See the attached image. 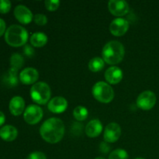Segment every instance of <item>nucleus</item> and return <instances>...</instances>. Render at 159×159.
Returning a JSON list of instances; mask_svg holds the SVG:
<instances>
[{
    "label": "nucleus",
    "instance_id": "39448f33",
    "mask_svg": "<svg viewBox=\"0 0 159 159\" xmlns=\"http://www.w3.org/2000/svg\"><path fill=\"white\" fill-rule=\"evenodd\" d=\"M92 93L95 99L102 103L110 102L114 98V91L113 88L104 82H96L93 85Z\"/></svg>",
    "mask_w": 159,
    "mask_h": 159
},
{
    "label": "nucleus",
    "instance_id": "1a4fd4ad",
    "mask_svg": "<svg viewBox=\"0 0 159 159\" xmlns=\"http://www.w3.org/2000/svg\"><path fill=\"white\" fill-rule=\"evenodd\" d=\"M108 8L111 14L116 16H122L129 12L128 3L122 0H110L108 3Z\"/></svg>",
    "mask_w": 159,
    "mask_h": 159
},
{
    "label": "nucleus",
    "instance_id": "c756f323",
    "mask_svg": "<svg viewBox=\"0 0 159 159\" xmlns=\"http://www.w3.org/2000/svg\"><path fill=\"white\" fill-rule=\"evenodd\" d=\"M5 120H6V116H5V114L2 111H0V126L2 125L5 123Z\"/></svg>",
    "mask_w": 159,
    "mask_h": 159
},
{
    "label": "nucleus",
    "instance_id": "dca6fc26",
    "mask_svg": "<svg viewBox=\"0 0 159 159\" xmlns=\"http://www.w3.org/2000/svg\"><path fill=\"white\" fill-rule=\"evenodd\" d=\"M102 130V123L99 120H93L87 124L85 127V134L89 138H96Z\"/></svg>",
    "mask_w": 159,
    "mask_h": 159
},
{
    "label": "nucleus",
    "instance_id": "0eeeda50",
    "mask_svg": "<svg viewBox=\"0 0 159 159\" xmlns=\"http://www.w3.org/2000/svg\"><path fill=\"white\" fill-rule=\"evenodd\" d=\"M43 110L39 106L30 105L26 108L23 114L24 120L30 125H34L41 120L43 117Z\"/></svg>",
    "mask_w": 159,
    "mask_h": 159
},
{
    "label": "nucleus",
    "instance_id": "a878e982",
    "mask_svg": "<svg viewBox=\"0 0 159 159\" xmlns=\"http://www.w3.org/2000/svg\"><path fill=\"white\" fill-rule=\"evenodd\" d=\"M27 159H47V157L43 152H35L30 154Z\"/></svg>",
    "mask_w": 159,
    "mask_h": 159
},
{
    "label": "nucleus",
    "instance_id": "2eb2a0df",
    "mask_svg": "<svg viewBox=\"0 0 159 159\" xmlns=\"http://www.w3.org/2000/svg\"><path fill=\"white\" fill-rule=\"evenodd\" d=\"M9 110L14 116H19L23 112L25 108V101L21 96H14L9 102Z\"/></svg>",
    "mask_w": 159,
    "mask_h": 159
},
{
    "label": "nucleus",
    "instance_id": "7c9ffc66",
    "mask_svg": "<svg viewBox=\"0 0 159 159\" xmlns=\"http://www.w3.org/2000/svg\"><path fill=\"white\" fill-rule=\"evenodd\" d=\"M95 159H106V158H102V157H98V158H96Z\"/></svg>",
    "mask_w": 159,
    "mask_h": 159
},
{
    "label": "nucleus",
    "instance_id": "20e7f679",
    "mask_svg": "<svg viewBox=\"0 0 159 159\" xmlns=\"http://www.w3.org/2000/svg\"><path fill=\"white\" fill-rule=\"evenodd\" d=\"M51 95V88L45 82H37L30 89V96L33 101L39 105L46 104L49 101Z\"/></svg>",
    "mask_w": 159,
    "mask_h": 159
},
{
    "label": "nucleus",
    "instance_id": "393cba45",
    "mask_svg": "<svg viewBox=\"0 0 159 159\" xmlns=\"http://www.w3.org/2000/svg\"><path fill=\"white\" fill-rule=\"evenodd\" d=\"M11 2L9 0H0V12L6 13L10 10Z\"/></svg>",
    "mask_w": 159,
    "mask_h": 159
},
{
    "label": "nucleus",
    "instance_id": "ddd939ff",
    "mask_svg": "<svg viewBox=\"0 0 159 159\" xmlns=\"http://www.w3.org/2000/svg\"><path fill=\"white\" fill-rule=\"evenodd\" d=\"M39 73L34 68H26L20 72V80L26 85L34 84L38 80Z\"/></svg>",
    "mask_w": 159,
    "mask_h": 159
},
{
    "label": "nucleus",
    "instance_id": "9b49d317",
    "mask_svg": "<svg viewBox=\"0 0 159 159\" xmlns=\"http://www.w3.org/2000/svg\"><path fill=\"white\" fill-rule=\"evenodd\" d=\"M14 16L20 23L23 24H28L34 19L32 12L26 6L18 5L14 9Z\"/></svg>",
    "mask_w": 159,
    "mask_h": 159
},
{
    "label": "nucleus",
    "instance_id": "f03ea898",
    "mask_svg": "<svg viewBox=\"0 0 159 159\" xmlns=\"http://www.w3.org/2000/svg\"><path fill=\"white\" fill-rule=\"evenodd\" d=\"M125 54L124 47L120 42L111 40L108 42L102 51V59L109 65H116L122 61Z\"/></svg>",
    "mask_w": 159,
    "mask_h": 159
},
{
    "label": "nucleus",
    "instance_id": "b1692460",
    "mask_svg": "<svg viewBox=\"0 0 159 159\" xmlns=\"http://www.w3.org/2000/svg\"><path fill=\"white\" fill-rule=\"evenodd\" d=\"M34 20L36 24L39 25V26H44L48 23V18L43 14H36L34 16Z\"/></svg>",
    "mask_w": 159,
    "mask_h": 159
},
{
    "label": "nucleus",
    "instance_id": "423d86ee",
    "mask_svg": "<svg viewBox=\"0 0 159 159\" xmlns=\"http://www.w3.org/2000/svg\"><path fill=\"white\" fill-rule=\"evenodd\" d=\"M156 95L150 90H147L138 96L137 99V106L143 110H149L155 107L156 103Z\"/></svg>",
    "mask_w": 159,
    "mask_h": 159
},
{
    "label": "nucleus",
    "instance_id": "9d476101",
    "mask_svg": "<svg viewBox=\"0 0 159 159\" xmlns=\"http://www.w3.org/2000/svg\"><path fill=\"white\" fill-rule=\"evenodd\" d=\"M121 135V128L116 123L107 124L104 130L103 138L108 143H113L118 141Z\"/></svg>",
    "mask_w": 159,
    "mask_h": 159
},
{
    "label": "nucleus",
    "instance_id": "f3484780",
    "mask_svg": "<svg viewBox=\"0 0 159 159\" xmlns=\"http://www.w3.org/2000/svg\"><path fill=\"white\" fill-rule=\"evenodd\" d=\"M18 130L12 125L3 126L0 129V138L6 141H12L16 138Z\"/></svg>",
    "mask_w": 159,
    "mask_h": 159
},
{
    "label": "nucleus",
    "instance_id": "6ab92c4d",
    "mask_svg": "<svg viewBox=\"0 0 159 159\" xmlns=\"http://www.w3.org/2000/svg\"><path fill=\"white\" fill-rule=\"evenodd\" d=\"M104 65H105V61L103 59L99 57H93L89 62V68L90 71L93 72L101 71L104 68Z\"/></svg>",
    "mask_w": 159,
    "mask_h": 159
},
{
    "label": "nucleus",
    "instance_id": "f257e3e1",
    "mask_svg": "<svg viewBox=\"0 0 159 159\" xmlns=\"http://www.w3.org/2000/svg\"><path fill=\"white\" fill-rule=\"evenodd\" d=\"M40 134L48 143H58L61 141L65 134V125L63 121L55 117L47 120L40 127Z\"/></svg>",
    "mask_w": 159,
    "mask_h": 159
},
{
    "label": "nucleus",
    "instance_id": "4be33fe9",
    "mask_svg": "<svg viewBox=\"0 0 159 159\" xmlns=\"http://www.w3.org/2000/svg\"><path fill=\"white\" fill-rule=\"evenodd\" d=\"M109 159H128V154L124 149L118 148L110 153Z\"/></svg>",
    "mask_w": 159,
    "mask_h": 159
},
{
    "label": "nucleus",
    "instance_id": "cd10ccee",
    "mask_svg": "<svg viewBox=\"0 0 159 159\" xmlns=\"http://www.w3.org/2000/svg\"><path fill=\"white\" fill-rule=\"evenodd\" d=\"M24 53L28 56V57H31V56L34 55V48H31L30 46H26L24 48Z\"/></svg>",
    "mask_w": 159,
    "mask_h": 159
},
{
    "label": "nucleus",
    "instance_id": "6e6552de",
    "mask_svg": "<svg viewBox=\"0 0 159 159\" xmlns=\"http://www.w3.org/2000/svg\"><path fill=\"white\" fill-rule=\"evenodd\" d=\"M129 22L124 18H116L111 22L110 31L116 37H121L127 33L129 29Z\"/></svg>",
    "mask_w": 159,
    "mask_h": 159
},
{
    "label": "nucleus",
    "instance_id": "c85d7f7f",
    "mask_svg": "<svg viewBox=\"0 0 159 159\" xmlns=\"http://www.w3.org/2000/svg\"><path fill=\"white\" fill-rule=\"evenodd\" d=\"M6 23L2 18H0V37L6 32Z\"/></svg>",
    "mask_w": 159,
    "mask_h": 159
},
{
    "label": "nucleus",
    "instance_id": "a211bd4d",
    "mask_svg": "<svg viewBox=\"0 0 159 159\" xmlns=\"http://www.w3.org/2000/svg\"><path fill=\"white\" fill-rule=\"evenodd\" d=\"M48 42V37L43 33H34L30 37V43L36 48L43 47Z\"/></svg>",
    "mask_w": 159,
    "mask_h": 159
},
{
    "label": "nucleus",
    "instance_id": "5701e85b",
    "mask_svg": "<svg viewBox=\"0 0 159 159\" xmlns=\"http://www.w3.org/2000/svg\"><path fill=\"white\" fill-rule=\"evenodd\" d=\"M44 4L45 7L48 10L53 12L58 9L59 6H60V2L57 0H46Z\"/></svg>",
    "mask_w": 159,
    "mask_h": 159
},
{
    "label": "nucleus",
    "instance_id": "7ed1b4c3",
    "mask_svg": "<svg viewBox=\"0 0 159 159\" xmlns=\"http://www.w3.org/2000/svg\"><path fill=\"white\" fill-rule=\"evenodd\" d=\"M28 33L23 26L17 24L11 25L5 33L6 43L12 47H20L26 43Z\"/></svg>",
    "mask_w": 159,
    "mask_h": 159
},
{
    "label": "nucleus",
    "instance_id": "aec40b11",
    "mask_svg": "<svg viewBox=\"0 0 159 159\" xmlns=\"http://www.w3.org/2000/svg\"><path fill=\"white\" fill-rule=\"evenodd\" d=\"M88 110L82 106H78L73 111V116L78 121L85 120L88 117Z\"/></svg>",
    "mask_w": 159,
    "mask_h": 159
},
{
    "label": "nucleus",
    "instance_id": "2f4dec72",
    "mask_svg": "<svg viewBox=\"0 0 159 159\" xmlns=\"http://www.w3.org/2000/svg\"><path fill=\"white\" fill-rule=\"evenodd\" d=\"M135 159H144V158H135Z\"/></svg>",
    "mask_w": 159,
    "mask_h": 159
},
{
    "label": "nucleus",
    "instance_id": "f8f14e48",
    "mask_svg": "<svg viewBox=\"0 0 159 159\" xmlns=\"http://www.w3.org/2000/svg\"><path fill=\"white\" fill-rule=\"evenodd\" d=\"M68 102L61 96H56L49 101L48 105V110L54 113H61L66 110Z\"/></svg>",
    "mask_w": 159,
    "mask_h": 159
},
{
    "label": "nucleus",
    "instance_id": "bb28decb",
    "mask_svg": "<svg viewBox=\"0 0 159 159\" xmlns=\"http://www.w3.org/2000/svg\"><path fill=\"white\" fill-rule=\"evenodd\" d=\"M99 150H100V152L102 153L107 154L109 152V150H110V147H109L107 143L102 142L100 144V145H99Z\"/></svg>",
    "mask_w": 159,
    "mask_h": 159
},
{
    "label": "nucleus",
    "instance_id": "4468645a",
    "mask_svg": "<svg viewBox=\"0 0 159 159\" xmlns=\"http://www.w3.org/2000/svg\"><path fill=\"white\" fill-rule=\"evenodd\" d=\"M104 77L109 83L112 84V85H116L122 80L123 71L118 67H110L107 69Z\"/></svg>",
    "mask_w": 159,
    "mask_h": 159
},
{
    "label": "nucleus",
    "instance_id": "412c9836",
    "mask_svg": "<svg viewBox=\"0 0 159 159\" xmlns=\"http://www.w3.org/2000/svg\"><path fill=\"white\" fill-rule=\"evenodd\" d=\"M23 63H24V60H23V57H22L20 54H12L10 57V65H11V68H13L18 71L20 68H21V67L23 66Z\"/></svg>",
    "mask_w": 159,
    "mask_h": 159
}]
</instances>
